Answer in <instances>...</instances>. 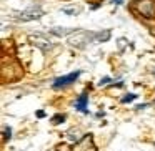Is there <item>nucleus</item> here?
Returning a JSON list of instances; mask_svg holds the SVG:
<instances>
[{
	"mask_svg": "<svg viewBox=\"0 0 155 151\" xmlns=\"http://www.w3.org/2000/svg\"><path fill=\"white\" fill-rule=\"evenodd\" d=\"M110 38V30H104L100 33H95V40L97 42H107Z\"/></svg>",
	"mask_w": 155,
	"mask_h": 151,
	"instance_id": "obj_10",
	"label": "nucleus"
},
{
	"mask_svg": "<svg viewBox=\"0 0 155 151\" xmlns=\"http://www.w3.org/2000/svg\"><path fill=\"white\" fill-rule=\"evenodd\" d=\"M64 121H65L64 115H57V116H54V123L55 124H60V123H64Z\"/></svg>",
	"mask_w": 155,
	"mask_h": 151,
	"instance_id": "obj_11",
	"label": "nucleus"
},
{
	"mask_svg": "<svg viewBox=\"0 0 155 151\" xmlns=\"http://www.w3.org/2000/svg\"><path fill=\"white\" fill-rule=\"evenodd\" d=\"M110 83V78H104V80L100 81V85H108Z\"/></svg>",
	"mask_w": 155,
	"mask_h": 151,
	"instance_id": "obj_14",
	"label": "nucleus"
},
{
	"mask_svg": "<svg viewBox=\"0 0 155 151\" xmlns=\"http://www.w3.org/2000/svg\"><path fill=\"white\" fill-rule=\"evenodd\" d=\"M75 106H77L78 111H82V113H87V111H88V110H87V95H80Z\"/></svg>",
	"mask_w": 155,
	"mask_h": 151,
	"instance_id": "obj_8",
	"label": "nucleus"
},
{
	"mask_svg": "<svg viewBox=\"0 0 155 151\" xmlns=\"http://www.w3.org/2000/svg\"><path fill=\"white\" fill-rule=\"evenodd\" d=\"M74 32H77V30H74V28H65V27H52L50 28V33L57 35V37H70Z\"/></svg>",
	"mask_w": 155,
	"mask_h": 151,
	"instance_id": "obj_7",
	"label": "nucleus"
},
{
	"mask_svg": "<svg viewBox=\"0 0 155 151\" xmlns=\"http://www.w3.org/2000/svg\"><path fill=\"white\" fill-rule=\"evenodd\" d=\"M112 2H114V4H115V5H120V4H122V2H124V0H112Z\"/></svg>",
	"mask_w": 155,
	"mask_h": 151,
	"instance_id": "obj_16",
	"label": "nucleus"
},
{
	"mask_svg": "<svg viewBox=\"0 0 155 151\" xmlns=\"http://www.w3.org/2000/svg\"><path fill=\"white\" fill-rule=\"evenodd\" d=\"M135 10L145 18H153L155 17V4L152 0H137V2H135Z\"/></svg>",
	"mask_w": 155,
	"mask_h": 151,
	"instance_id": "obj_2",
	"label": "nucleus"
},
{
	"mask_svg": "<svg viewBox=\"0 0 155 151\" xmlns=\"http://www.w3.org/2000/svg\"><path fill=\"white\" fill-rule=\"evenodd\" d=\"M37 116H38V118H44L45 113H44V111H37Z\"/></svg>",
	"mask_w": 155,
	"mask_h": 151,
	"instance_id": "obj_15",
	"label": "nucleus"
},
{
	"mask_svg": "<svg viewBox=\"0 0 155 151\" xmlns=\"http://www.w3.org/2000/svg\"><path fill=\"white\" fill-rule=\"evenodd\" d=\"M92 40H95V33H90V32H74V33L67 38L68 45L78 47V48H84L85 45L90 43Z\"/></svg>",
	"mask_w": 155,
	"mask_h": 151,
	"instance_id": "obj_1",
	"label": "nucleus"
},
{
	"mask_svg": "<svg viewBox=\"0 0 155 151\" xmlns=\"http://www.w3.org/2000/svg\"><path fill=\"white\" fill-rule=\"evenodd\" d=\"M62 12L67 15H78L82 12V7H78V5H68V7L62 8Z\"/></svg>",
	"mask_w": 155,
	"mask_h": 151,
	"instance_id": "obj_9",
	"label": "nucleus"
},
{
	"mask_svg": "<svg viewBox=\"0 0 155 151\" xmlns=\"http://www.w3.org/2000/svg\"><path fill=\"white\" fill-rule=\"evenodd\" d=\"M72 151H97V146L94 143V136L92 134H84L82 140L72 146Z\"/></svg>",
	"mask_w": 155,
	"mask_h": 151,
	"instance_id": "obj_4",
	"label": "nucleus"
},
{
	"mask_svg": "<svg viewBox=\"0 0 155 151\" xmlns=\"http://www.w3.org/2000/svg\"><path fill=\"white\" fill-rule=\"evenodd\" d=\"M78 77H80V71H74V73L67 75V77H60V78H57V80L54 81V87H55V88L67 87V85H70V83H72V81L77 80Z\"/></svg>",
	"mask_w": 155,
	"mask_h": 151,
	"instance_id": "obj_6",
	"label": "nucleus"
},
{
	"mask_svg": "<svg viewBox=\"0 0 155 151\" xmlns=\"http://www.w3.org/2000/svg\"><path fill=\"white\" fill-rule=\"evenodd\" d=\"M27 40H28V43H32L34 47L40 48V50H44V52H48V50L54 48V43H52L48 38H45L44 35L32 33V35H28V37H27Z\"/></svg>",
	"mask_w": 155,
	"mask_h": 151,
	"instance_id": "obj_3",
	"label": "nucleus"
},
{
	"mask_svg": "<svg viewBox=\"0 0 155 151\" xmlns=\"http://www.w3.org/2000/svg\"><path fill=\"white\" fill-rule=\"evenodd\" d=\"M10 134H12L10 128H5V140H10Z\"/></svg>",
	"mask_w": 155,
	"mask_h": 151,
	"instance_id": "obj_13",
	"label": "nucleus"
},
{
	"mask_svg": "<svg viewBox=\"0 0 155 151\" xmlns=\"http://www.w3.org/2000/svg\"><path fill=\"white\" fill-rule=\"evenodd\" d=\"M135 98H137V96H135L134 93H128V95H125V98H124L122 101H124V103H128V101H134Z\"/></svg>",
	"mask_w": 155,
	"mask_h": 151,
	"instance_id": "obj_12",
	"label": "nucleus"
},
{
	"mask_svg": "<svg viewBox=\"0 0 155 151\" xmlns=\"http://www.w3.org/2000/svg\"><path fill=\"white\" fill-rule=\"evenodd\" d=\"M15 18L22 22H32V20H38L40 17H44V10L40 8H27L24 12H15Z\"/></svg>",
	"mask_w": 155,
	"mask_h": 151,
	"instance_id": "obj_5",
	"label": "nucleus"
}]
</instances>
